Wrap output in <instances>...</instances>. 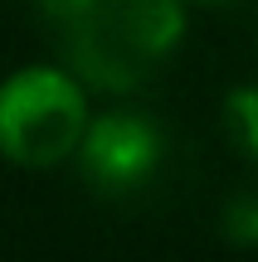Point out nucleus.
Masks as SVG:
<instances>
[{"label": "nucleus", "mask_w": 258, "mask_h": 262, "mask_svg": "<svg viewBox=\"0 0 258 262\" xmlns=\"http://www.w3.org/2000/svg\"><path fill=\"white\" fill-rule=\"evenodd\" d=\"M190 0H97L78 25L58 34V63L88 83V93L127 97L146 88L185 44Z\"/></svg>", "instance_id": "1"}, {"label": "nucleus", "mask_w": 258, "mask_h": 262, "mask_svg": "<svg viewBox=\"0 0 258 262\" xmlns=\"http://www.w3.org/2000/svg\"><path fill=\"white\" fill-rule=\"evenodd\" d=\"M88 122V83L68 63H25L0 83V156L19 170L73 160Z\"/></svg>", "instance_id": "2"}, {"label": "nucleus", "mask_w": 258, "mask_h": 262, "mask_svg": "<svg viewBox=\"0 0 258 262\" xmlns=\"http://www.w3.org/2000/svg\"><path fill=\"white\" fill-rule=\"evenodd\" d=\"M161 160H166V131L156 126V117L136 112V107H107V112H93L73 165L93 194L122 199L151 185Z\"/></svg>", "instance_id": "3"}, {"label": "nucleus", "mask_w": 258, "mask_h": 262, "mask_svg": "<svg viewBox=\"0 0 258 262\" xmlns=\"http://www.w3.org/2000/svg\"><path fill=\"white\" fill-rule=\"evenodd\" d=\"M224 131H229L234 150L258 170V83H239L224 97Z\"/></svg>", "instance_id": "4"}, {"label": "nucleus", "mask_w": 258, "mask_h": 262, "mask_svg": "<svg viewBox=\"0 0 258 262\" xmlns=\"http://www.w3.org/2000/svg\"><path fill=\"white\" fill-rule=\"evenodd\" d=\"M220 233L234 248H258V180L229 194V204L220 214Z\"/></svg>", "instance_id": "5"}, {"label": "nucleus", "mask_w": 258, "mask_h": 262, "mask_svg": "<svg viewBox=\"0 0 258 262\" xmlns=\"http://www.w3.org/2000/svg\"><path fill=\"white\" fill-rule=\"evenodd\" d=\"M97 0H34V10H39V19H44L54 34H64L68 25H78V19L93 10Z\"/></svg>", "instance_id": "6"}, {"label": "nucleus", "mask_w": 258, "mask_h": 262, "mask_svg": "<svg viewBox=\"0 0 258 262\" xmlns=\"http://www.w3.org/2000/svg\"><path fill=\"white\" fill-rule=\"evenodd\" d=\"M190 5H205V10H229V5H244V0H190Z\"/></svg>", "instance_id": "7"}]
</instances>
